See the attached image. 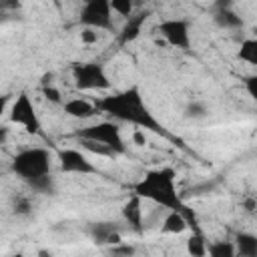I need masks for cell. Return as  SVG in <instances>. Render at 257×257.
Instances as JSON below:
<instances>
[{
  "label": "cell",
  "instance_id": "3",
  "mask_svg": "<svg viewBox=\"0 0 257 257\" xmlns=\"http://www.w3.org/2000/svg\"><path fill=\"white\" fill-rule=\"evenodd\" d=\"M12 171L26 183L50 175V153L40 147L24 149L12 159Z\"/></svg>",
  "mask_w": 257,
  "mask_h": 257
},
{
  "label": "cell",
  "instance_id": "20",
  "mask_svg": "<svg viewBox=\"0 0 257 257\" xmlns=\"http://www.w3.org/2000/svg\"><path fill=\"white\" fill-rule=\"evenodd\" d=\"M110 2V10H114L116 14L128 18L133 12H135V0H108Z\"/></svg>",
  "mask_w": 257,
  "mask_h": 257
},
{
  "label": "cell",
  "instance_id": "1",
  "mask_svg": "<svg viewBox=\"0 0 257 257\" xmlns=\"http://www.w3.org/2000/svg\"><path fill=\"white\" fill-rule=\"evenodd\" d=\"M96 108L110 114L112 118L131 122L143 131H151L155 135H161L165 139H173V135L163 126V122L149 110V106L145 104L141 90L137 86H131L118 94H110L104 96L96 102Z\"/></svg>",
  "mask_w": 257,
  "mask_h": 257
},
{
  "label": "cell",
  "instance_id": "13",
  "mask_svg": "<svg viewBox=\"0 0 257 257\" xmlns=\"http://www.w3.org/2000/svg\"><path fill=\"white\" fill-rule=\"evenodd\" d=\"M189 227V221L183 211H169L163 219V231L171 235H179Z\"/></svg>",
  "mask_w": 257,
  "mask_h": 257
},
{
  "label": "cell",
  "instance_id": "21",
  "mask_svg": "<svg viewBox=\"0 0 257 257\" xmlns=\"http://www.w3.org/2000/svg\"><path fill=\"white\" fill-rule=\"evenodd\" d=\"M80 141H82L84 149H86V151H90V153H94V155H100V157H112V155H116L112 149H108V147H106V145H102V143L88 141V139H80Z\"/></svg>",
  "mask_w": 257,
  "mask_h": 257
},
{
  "label": "cell",
  "instance_id": "9",
  "mask_svg": "<svg viewBox=\"0 0 257 257\" xmlns=\"http://www.w3.org/2000/svg\"><path fill=\"white\" fill-rule=\"evenodd\" d=\"M58 163H60V169L64 173H78V175L98 173V169L88 161V157L76 149H60L58 151Z\"/></svg>",
  "mask_w": 257,
  "mask_h": 257
},
{
  "label": "cell",
  "instance_id": "24",
  "mask_svg": "<svg viewBox=\"0 0 257 257\" xmlns=\"http://www.w3.org/2000/svg\"><path fill=\"white\" fill-rule=\"evenodd\" d=\"M98 40V34H96V28H90V26H84L80 30V42L82 44H96Z\"/></svg>",
  "mask_w": 257,
  "mask_h": 257
},
{
  "label": "cell",
  "instance_id": "30",
  "mask_svg": "<svg viewBox=\"0 0 257 257\" xmlns=\"http://www.w3.org/2000/svg\"><path fill=\"white\" fill-rule=\"evenodd\" d=\"M133 141H135V145H139V147H143V145L147 143V137H145V131H143V128H137V131L133 133Z\"/></svg>",
  "mask_w": 257,
  "mask_h": 257
},
{
  "label": "cell",
  "instance_id": "27",
  "mask_svg": "<svg viewBox=\"0 0 257 257\" xmlns=\"http://www.w3.org/2000/svg\"><path fill=\"white\" fill-rule=\"evenodd\" d=\"M245 86L251 98H257V76H247L245 78Z\"/></svg>",
  "mask_w": 257,
  "mask_h": 257
},
{
  "label": "cell",
  "instance_id": "7",
  "mask_svg": "<svg viewBox=\"0 0 257 257\" xmlns=\"http://www.w3.org/2000/svg\"><path fill=\"white\" fill-rule=\"evenodd\" d=\"M10 120L16 124H22L26 133L36 135L40 131V118L36 114V108L26 92H20L10 108Z\"/></svg>",
  "mask_w": 257,
  "mask_h": 257
},
{
  "label": "cell",
  "instance_id": "32",
  "mask_svg": "<svg viewBox=\"0 0 257 257\" xmlns=\"http://www.w3.org/2000/svg\"><path fill=\"white\" fill-rule=\"evenodd\" d=\"M8 100H10V94H0V116L4 114V110H6V104H8Z\"/></svg>",
  "mask_w": 257,
  "mask_h": 257
},
{
  "label": "cell",
  "instance_id": "18",
  "mask_svg": "<svg viewBox=\"0 0 257 257\" xmlns=\"http://www.w3.org/2000/svg\"><path fill=\"white\" fill-rule=\"evenodd\" d=\"M237 56L249 64H257V40L255 38H245L241 42V48L237 52Z\"/></svg>",
  "mask_w": 257,
  "mask_h": 257
},
{
  "label": "cell",
  "instance_id": "34",
  "mask_svg": "<svg viewBox=\"0 0 257 257\" xmlns=\"http://www.w3.org/2000/svg\"><path fill=\"white\" fill-rule=\"evenodd\" d=\"M245 209L249 213H253L255 211V199H245Z\"/></svg>",
  "mask_w": 257,
  "mask_h": 257
},
{
  "label": "cell",
  "instance_id": "33",
  "mask_svg": "<svg viewBox=\"0 0 257 257\" xmlns=\"http://www.w3.org/2000/svg\"><path fill=\"white\" fill-rule=\"evenodd\" d=\"M215 6H217V10L231 8V6H233V0H217V2H215Z\"/></svg>",
  "mask_w": 257,
  "mask_h": 257
},
{
  "label": "cell",
  "instance_id": "15",
  "mask_svg": "<svg viewBox=\"0 0 257 257\" xmlns=\"http://www.w3.org/2000/svg\"><path fill=\"white\" fill-rule=\"evenodd\" d=\"M235 251L241 257H257V237L251 233H237L235 241Z\"/></svg>",
  "mask_w": 257,
  "mask_h": 257
},
{
  "label": "cell",
  "instance_id": "31",
  "mask_svg": "<svg viewBox=\"0 0 257 257\" xmlns=\"http://www.w3.org/2000/svg\"><path fill=\"white\" fill-rule=\"evenodd\" d=\"M118 243H122V237H120V233H118V229H116V231H112V233L106 237L104 245H118Z\"/></svg>",
  "mask_w": 257,
  "mask_h": 257
},
{
  "label": "cell",
  "instance_id": "26",
  "mask_svg": "<svg viewBox=\"0 0 257 257\" xmlns=\"http://www.w3.org/2000/svg\"><path fill=\"white\" fill-rule=\"evenodd\" d=\"M30 201L28 199H24V197H20V199H16V203H14V211L18 213V215H28L30 213Z\"/></svg>",
  "mask_w": 257,
  "mask_h": 257
},
{
  "label": "cell",
  "instance_id": "6",
  "mask_svg": "<svg viewBox=\"0 0 257 257\" xmlns=\"http://www.w3.org/2000/svg\"><path fill=\"white\" fill-rule=\"evenodd\" d=\"M80 22L96 30H108L112 26V10L108 0H84L80 10Z\"/></svg>",
  "mask_w": 257,
  "mask_h": 257
},
{
  "label": "cell",
  "instance_id": "12",
  "mask_svg": "<svg viewBox=\"0 0 257 257\" xmlns=\"http://www.w3.org/2000/svg\"><path fill=\"white\" fill-rule=\"evenodd\" d=\"M147 16H149V12H139L137 16H128V20H126V24L122 26V30L118 32V42L120 44H126V42H133L139 34H141V26H143V22L147 20Z\"/></svg>",
  "mask_w": 257,
  "mask_h": 257
},
{
  "label": "cell",
  "instance_id": "10",
  "mask_svg": "<svg viewBox=\"0 0 257 257\" xmlns=\"http://www.w3.org/2000/svg\"><path fill=\"white\" fill-rule=\"evenodd\" d=\"M141 197L139 195H133L124 205H122V209H120V215H122V219L131 225V229L133 231H137V233H141L143 231V205H141Z\"/></svg>",
  "mask_w": 257,
  "mask_h": 257
},
{
  "label": "cell",
  "instance_id": "22",
  "mask_svg": "<svg viewBox=\"0 0 257 257\" xmlns=\"http://www.w3.org/2000/svg\"><path fill=\"white\" fill-rule=\"evenodd\" d=\"M28 185H30L34 191H38V193H52V189H54V181H52V177H50V175L38 177V179L30 181Z\"/></svg>",
  "mask_w": 257,
  "mask_h": 257
},
{
  "label": "cell",
  "instance_id": "14",
  "mask_svg": "<svg viewBox=\"0 0 257 257\" xmlns=\"http://www.w3.org/2000/svg\"><path fill=\"white\" fill-rule=\"evenodd\" d=\"M215 24L219 28H227V30H237L243 26V18L233 10V8H223L215 12Z\"/></svg>",
  "mask_w": 257,
  "mask_h": 257
},
{
  "label": "cell",
  "instance_id": "11",
  "mask_svg": "<svg viewBox=\"0 0 257 257\" xmlns=\"http://www.w3.org/2000/svg\"><path fill=\"white\" fill-rule=\"evenodd\" d=\"M64 112L72 118L84 120V118H90V116L98 114V108H96V104H92L84 98H70V100L64 102Z\"/></svg>",
  "mask_w": 257,
  "mask_h": 257
},
{
  "label": "cell",
  "instance_id": "23",
  "mask_svg": "<svg viewBox=\"0 0 257 257\" xmlns=\"http://www.w3.org/2000/svg\"><path fill=\"white\" fill-rule=\"evenodd\" d=\"M187 116H191V118H203V116H207V106L203 104V102H191L189 106H187Z\"/></svg>",
  "mask_w": 257,
  "mask_h": 257
},
{
  "label": "cell",
  "instance_id": "5",
  "mask_svg": "<svg viewBox=\"0 0 257 257\" xmlns=\"http://www.w3.org/2000/svg\"><path fill=\"white\" fill-rule=\"evenodd\" d=\"M78 137L80 139L102 143L108 149H112L114 153H124V143H122V137H120V128L112 120H102V122L90 124L86 128H80L78 131Z\"/></svg>",
  "mask_w": 257,
  "mask_h": 257
},
{
  "label": "cell",
  "instance_id": "29",
  "mask_svg": "<svg viewBox=\"0 0 257 257\" xmlns=\"http://www.w3.org/2000/svg\"><path fill=\"white\" fill-rule=\"evenodd\" d=\"M112 253L133 255V253H135V247H133V245H122V243H118V245H112Z\"/></svg>",
  "mask_w": 257,
  "mask_h": 257
},
{
  "label": "cell",
  "instance_id": "17",
  "mask_svg": "<svg viewBox=\"0 0 257 257\" xmlns=\"http://www.w3.org/2000/svg\"><path fill=\"white\" fill-rule=\"evenodd\" d=\"M187 251L193 257H205L207 255V241L203 239L201 231H195L189 239H187Z\"/></svg>",
  "mask_w": 257,
  "mask_h": 257
},
{
  "label": "cell",
  "instance_id": "35",
  "mask_svg": "<svg viewBox=\"0 0 257 257\" xmlns=\"http://www.w3.org/2000/svg\"><path fill=\"white\" fill-rule=\"evenodd\" d=\"M8 139V128L6 126H0V145H4Z\"/></svg>",
  "mask_w": 257,
  "mask_h": 257
},
{
  "label": "cell",
  "instance_id": "2",
  "mask_svg": "<svg viewBox=\"0 0 257 257\" xmlns=\"http://www.w3.org/2000/svg\"><path fill=\"white\" fill-rule=\"evenodd\" d=\"M135 195L141 199H149L157 203L159 207H165L169 211H183L187 213L189 209L183 205L177 185H175V171L165 167V169H155L149 171L137 185H135Z\"/></svg>",
  "mask_w": 257,
  "mask_h": 257
},
{
  "label": "cell",
  "instance_id": "28",
  "mask_svg": "<svg viewBox=\"0 0 257 257\" xmlns=\"http://www.w3.org/2000/svg\"><path fill=\"white\" fill-rule=\"evenodd\" d=\"M16 8H20V0H0V12H8Z\"/></svg>",
  "mask_w": 257,
  "mask_h": 257
},
{
  "label": "cell",
  "instance_id": "16",
  "mask_svg": "<svg viewBox=\"0 0 257 257\" xmlns=\"http://www.w3.org/2000/svg\"><path fill=\"white\" fill-rule=\"evenodd\" d=\"M207 255H211V257H235L237 251H235L233 241H215V243L207 245Z\"/></svg>",
  "mask_w": 257,
  "mask_h": 257
},
{
  "label": "cell",
  "instance_id": "19",
  "mask_svg": "<svg viewBox=\"0 0 257 257\" xmlns=\"http://www.w3.org/2000/svg\"><path fill=\"white\" fill-rule=\"evenodd\" d=\"M112 231H116V225H114V223H94V225L90 227V235H92V239H94L96 243H104L106 237H108Z\"/></svg>",
  "mask_w": 257,
  "mask_h": 257
},
{
  "label": "cell",
  "instance_id": "4",
  "mask_svg": "<svg viewBox=\"0 0 257 257\" xmlns=\"http://www.w3.org/2000/svg\"><path fill=\"white\" fill-rule=\"evenodd\" d=\"M72 78L74 86L78 90H108L110 80L104 72V68L96 62H82L72 66Z\"/></svg>",
  "mask_w": 257,
  "mask_h": 257
},
{
  "label": "cell",
  "instance_id": "8",
  "mask_svg": "<svg viewBox=\"0 0 257 257\" xmlns=\"http://www.w3.org/2000/svg\"><path fill=\"white\" fill-rule=\"evenodd\" d=\"M159 32L165 38L167 44L175 46V48H183L187 50L191 46V32H189V24L181 18H169L163 20L159 24Z\"/></svg>",
  "mask_w": 257,
  "mask_h": 257
},
{
  "label": "cell",
  "instance_id": "25",
  "mask_svg": "<svg viewBox=\"0 0 257 257\" xmlns=\"http://www.w3.org/2000/svg\"><path fill=\"white\" fill-rule=\"evenodd\" d=\"M42 94H44L50 102H56V104L62 102V94H60V90L54 88L52 84H44V86H42Z\"/></svg>",
  "mask_w": 257,
  "mask_h": 257
}]
</instances>
